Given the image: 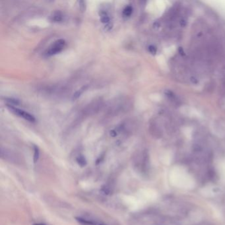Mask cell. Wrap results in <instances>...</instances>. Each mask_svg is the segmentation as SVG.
Segmentation results:
<instances>
[{
  "mask_svg": "<svg viewBox=\"0 0 225 225\" xmlns=\"http://www.w3.org/2000/svg\"><path fill=\"white\" fill-rule=\"evenodd\" d=\"M66 44V40L62 39V38L56 40L52 44V45H51L46 52H45V55H46V56L49 57L59 54L64 49V48H65Z\"/></svg>",
  "mask_w": 225,
  "mask_h": 225,
  "instance_id": "1",
  "label": "cell"
},
{
  "mask_svg": "<svg viewBox=\"0 0 225 225\" xmlns=\"http://www.w3.org/2000/svg\"><path fill=\"white\" fill-rule=\"evenodd\" d=\"M8 108L9 109V110H11V112L14 113L15 115H19V117L24 119L25 120H27L30 122H35L36 121L35 118L33 116V115L26 111L21 110V109H19L18 108L13 106L11 104H8Z\"/></svg>",
  "mask_w": 225,
  "mask_h": 225,
  "instance_id": "2",
  "label": "cell"
},
{
  "mask_svg": "<svg viewBox=\"0 0 225 225\" xmlns=\"http://www.w3.org/2000/svg\"><path fill=\"white\" fill-rule=\"evenodd\" d=\"M63 19V15L62 13L60 11H56L54 13L53 15L52 16V21L55 23H60L62 22Z\"/></svg>",
  "mask_w": 225,
  "mask_h": 225,
  "instance_id": "3",
  "label": "cell"
},
{
  "mask_svg": "<svg viewBox=\"0 0 225 225\" xmlns=\"http://www.w3.org/2000/svg\"><path fill=\"white\" fill-rule=\"evenodd\" d=\"M88 86L87 85H86L83 86V87H81L79 89H78V91H77L73 94V96H72V99H73V100H76V99H78V98H79L80 96H81V94H82L83 93H84V92L86 91V90L88 88Z\"/></svg>",
  "mask_w": 225,
  "mask_h": 225,
  "instance_id": "4",
  "label": "cell"
},
{
  "mask_svg": "<svg viewBox=\"0 0 225 225\" xmlns=\"http://www.w3.org/2000/svg\"><path fill=\"white\" fill-rule=\"evenodd\" d=\"M100 21L102 23L104 24H108L109 23H110V19L106 11H102L100 13Z\"/></svg>",
  "mask_w": 225,
  "mask_h": 225,
  "instance_id": "5",
  "label": "cell"
},
{
  "mask_svg": "<svg viewBox=\"0 0 225 225\" xmlns=\"http://www.w3.org/2000/svg\"><path fill=\"white\" fill-rule=\"evenodd\" d=\"M76 221H78L79 224H81V225H97L96 222H94L91 221H88V220H86L85 218H80V217H76L75 218Z\"/></svg>",
  "mask_w": 225,
  "mask_h": 225,
  "instance_id": "6",
  "label": "cell"
},
{
  "mask_svg": "<svg viewBox=\"0 0 225 225\" xmlns=\"http://www.w3.org/2000/svg\"><path fill=\"white\" fill-rule=\"evenodd\" d=\"M76 161H77V163H78V164L81 167H84L87 164V160H86L85 157L82 155H80L78 157H77Z\"/></svg>",
  "mask_w": 225,
  "mask_h": 225,
  "instance_id": "7",
  "label": "cell"
},
{
  "mask_svg": "<svg viewBox=\"0 0 225 225\" xmlns=\"http://www.w3.org/2000/svg\"><path fill=\"white\" fill-rule=\"evenodd\" d=\"M40 157V150L38 146L34 145V156H33V161L34 163H36Z\"/></svg>",
  "mask_w": 225,
  "mask_h": 225,
  "instance_id": "8",
  "label": "cell"
},
{
  "mask_svg": "<svg viewBox=\"0 0 225 225\" xmlns=\"http://www.w3.org/2000/svg\"><path fill=\"white\" fill-rule=\"evenodd\" d=\"M133 12V8L130 5H127L123 10V15L125 17H130L131 16Z\"/></svg>",
  "mask_w": 225,
  "mask_h": 225,
  "instance_id": "9",
  "label": "cell"
},
{
  "mask_svg": "<svg viewBox=\"0 0 225 225\" xmlns=\"http://www.w3.org/2000/svg\"><path fill=\"white\" fill-rule=\"evenodd\" d=\"M7 100L10 104H19V102L18 100H16V99H6Z\"/></svg>",
  "mask_w": 225,
  "mask_h": 225,
  "instance_id": "10",
  "label": "cell"
},
{
  "mask_svg": "<svg viewBox=\"0 0 225 225\" xmlns=\"http://www.w3.org/2000/svg\"><path fill=\"white\" fill-rule=\"evenodd\" d=\"M102 191H103L104 194H108L109 193H110V188H109L107 185H104V186H102Z\"/></svg>",
  "mask_w": 225,
  "mask_h": 225,
  "instance_id": "11",
  "label": "cell"
},
{
  "mask_svg": "<svg viewBox=\"0 0 225 225\" xmlns=\"http://www.w3.org/2000/svg\"><path fill=\"white\" fill-rule=\"evenodd\" d=\"M118 130L117 129H114V130H112L110 131V136L114 137L115 136H117L118 135Z\"/></svg>",
  "mask_w": 225,
  "mask_h": 225,
  "instance_id": "12",
  "label": "cell"
},
{
  "mask_svg": "<svg viewBox=\"0 0 225 225\" xmlns=\"http://www.w3.org/2000/svg\"><path fill=\"white\" fill-rule=\"evenodd\" d=\"M112 27H113L112 24L111 23H109L105 24L104 29H105L106 30H107V31H109V30H110L112 29Z\"/></svg>",
  "mask_w": 225,
  "mask_h": 225,
  "instance_id": "13",
  "label": "cell"
},
{
  "mask_svg": "<svg viewBox=\"0 0 225 225\" xmlns=\"http://www.w3.org/2000/svg\"><path fill=\"white\" fill-rule=\"evenodd\" d=\"M33 225H46V224H43V223H36V224H34Z\"/></svg>",
  "mask_w": 225,
  "mask_h": 225,
  "instance_id": "14",
  "label": "cell"
},
{
  "mask_svg": "<svg viewBox=\"0 0 225 225\" xmlns=\"http://www.w3.org/2000/svg\"><path fill=\"white\" fill-rule=\"evenodd\" d=\"M97 225H105V224H98Z\"/></svg>",
  "mask_w": 225,
  "mask_h": 225,
  "instance_id": "15",
  "label": "cell"
}]
</instances>
